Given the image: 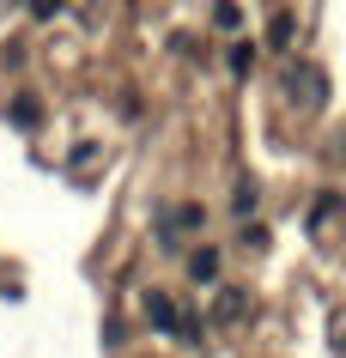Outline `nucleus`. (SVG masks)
I'll return each instance as SVG.
<instances>
[{"label": "nucleus", "instance_id": "2", "mask_svg": "<svg viewBox=\"0 0 346 358\" xmlns=\"http://www.w3.org/2000/svg\"><path fill=\"white\" fill-rule=\"evenodd\" d=\"M286 97H291V103H304V110H322V103H328V79H322V67H310V61H291V73H286Z\"/></svg>", "mask_w": 346, "mask_h": 358}, {"label": "nucleus", "instance_id": "7", "mask_svg": "<svg viewBox=\"0 0 346 358\" xmlns=\"http://www.w3.org/2000/svg\"><path fill=\"white\" fill-rule=\"evenodd\" d=\"M268 37H273V49H286V43H291V13H273V31H268Z\"/></svg>", "mask_w": 346, "mask_h": 358}, {"label": "nucleus", "instance_id": "5", "mask_svg": "<svg viewBox=\"0 0 346 358\" xmlns=\"http://www.w3.org/2000/svg\"><path fill=\"white\" fill-rule=\"evenodd\" d=\"M212 316H219V322H243V292H225V298H219V310H212Z\"/></svg>", "mask_w": 346, "mask_h": 358}, {"label": "nucleus", "instance_id": "6", "mask_svg": "<svg viewBox=\"0 0 346 358\" xmlns=\"http://www.w3.org/2000/svg\"><path fill=\"white\" fill-rule=\"evenodd\" d=\"M255 67V43H237V49H231V73H250Z\"/></svg>", "mask_w": 346, "mask_h": 358}, {"label": "nucleus", "instance_id": "3", "mask_svg": "<svg viewBox=\"0 0 346 358\" xmlns=\"http://www.w3.org/2000/svg\"><path fill=\"white\" fill-rule=\"evenodd\" d=\"M201 225H207V213H201V207H171L164 219H158V237L176 243V237H189V231H201Z\"/></svg>", "mask_w": 346, "mask_h": 358}, {"label": "nucleus", "instance_id": "4", "mask_svg": "<svg viewBox=\"0 0 346 358\" xmlns=\"http://www.w3.org/2000/svg\"><path fill=\"white\" fill-rule=\"evenodd\" d=\"M189 280H201V285L219 280V249H194L189 255Z\"/></svg>", "mask_w": 346, "mask_h": 358}, {"label": "nucleus", "instance_id": "10", "mask_svg": "<svg viewBox=\"0 0 346 358\" xmlns=\"http://www.w3.org/2000/svg\"><path fill=\"white\" fill-rule=\"evenodd\" d=\"M13 122H19V128H37V103H31V97H19V110H13Z\"/></svg>", "mask_w": 346, "mask_h": 358}, {"label": "nucleus", "instance_id": "8", "mask_svg": "<svg viewBox=\"0 0 346 358\" xmlns=\"http://www.w3.org/2000/svg\"><path fill=\"white\" fill-rule=\"evenodd\" d=\"M237 213H243V219H250V213H255V182H250V176L237 182Z\"/></svg>", "mask_w": 346, "mask_h": 358}, {"label": "nucleus", "instance_id": "1", "mask_svg": "<svg viewBox=\"0 0 346 358\" xmlns=\"http://www.w3.org/2000/svg\"><path fill=\"white\" fill-rule=\"evenodd\" d=\"M146 322H152V328H164V334H176V340H189V346L201 340V322L182 316V310H176L164 292H146Z\"/></svg>", "mask_w": 346, "mask_h": 358}, {"label": "nucleus", "instance_id": "9", "mask_svg": "<svg viewBox=\"0 0 346 358\" xmlns=\"http://www.w3.org/2000/svg\"><path fill=\"white\" fill-rule=\"evenodd\" d=\"M237 24H243V13H237L231 0H219V31H237Z\"/></svg>", "mask_w": 346, "mask_h": 358}]
</instances>
